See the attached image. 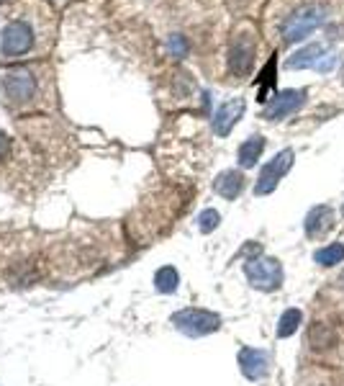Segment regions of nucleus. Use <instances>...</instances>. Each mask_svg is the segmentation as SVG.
I'll return each instance as SVG.
<instances>
[{
	"label": "nucleus",
	"mask_w": 344,
	"mask_h": 386,
	"mask_svg": "<svg viewBox=\"0 0 344 386\" xmlns=\"http://www.w3.org/2000/svg\"><path fill=\"white\" fill-rule=\"evenodd\" d=\"M324 23V8L321 6H304L298 8L296 14H290L283 23V39L288 44L293 41L306 39L309 34H314L318 26Z\"/></svg>",
	"instance_id": "f257e3e1"
},
{
	"label": "nucleus",
	"mask_w": 344,
	"mask_h": 386,
	"mask_svg": "<svg viewBox=\"0 0 344 386\" xmlns=\"http://www.w3.org/2000/svg\"><path fill=\"white\" fill-rule=\"evenodd\" d=\"M244 273L250 278V284L262 289V291H272L283 284V268L272 257H252L244 265Z\"/></svg>",
	"instance_id": "f03ea898"
},
{
	"label": "nucleus",
	"mask_w": 344,
	"mask_h": 386,
	"mask_svg": "<svg viewBox=\"0 0 344 386\" xmlns=\"http://www.w3.org/2000/svg\"><path fill=\"white\" fill-rule=\"evenodd\" d=\"M172 325L185 335H190V338H201V335L218 330L221 319H218V314L206 312V309H182L172 317Z\"/></svg>",
	"instance_id": "7ed1b4c3"
},
{
	"label": "nucleus",
	"mask_w": 344,
	"mask_h": 386,
	"mask_svg": "<svg viewBox=\"0 0 344 386\" xmlns=\"http://www.w3.org/2000/svg\"><path fill=\"white\" fill-rule=\"evenodd\" d=\"M334 65H337V55L329 52L324 44H309V47L298 49L296 55L285 62V68H290V70L314 68V70H318V73H331Z\"/></svg>",
	"instance_id": "20e7f679"
},
{
	"label": "nucleus",
	"mask_w": 344,
	"mask_h": 386,
	"mask_svg": "<svg viewBox=\"0 0 344 386\" xmlns=\"http://www.w3.org/2000/svg\"><path fill=\"white\" fill-rule=\"evenodd\" d=\"M31 44H34V31H31L26 21H11L3 28V34H0V52H3V57L26 55Z\"/></svg>",
	"instance_id": "39448f33"
},
{
	"label": "nucleus",
	"mask_w": 344,
	"mask_h": 386,
	"mask_svg": "<svg viewBox=\"0 0 344 386\" xmlns=\"http://www.w3.org/2000/svg\"><path fill=\"white\" fill-rule=\"evenodd\" d=\"M293 157H296L293 155V149H283V152H277L270 163L265 165L260 178H257V186H255L257 196H265V193H272V191H275L277 181H280V178L290 170V165H293Z\"/></svg>",
	"instance_id": "423d86ee"
},
{
	"label": "nucleus",
	"mask_w": 344,
	"mask_h": 386,
	"mask_svg": "<svg viewBox=\"0 0 344 386\" xmlns=\"http://www.w3.org/2000/svg\"><path fill=\"white\" fill-rule=\"evenodd\" d=\"M0 88H3V93H6V98L11 103H23L34 95L36 80L28 70H11L8 75H3Z\"/></svg>",
	"instance_id": "0eeeda50"
},
{
	"label": "nucleus",
	"mask_w": 344,
	"mask_h": 386,
	"mask_svg": "<svg viewBox=\"0 0 344 386\" xmlns=\"http://www.w3.org/2000/svg\"><path fill=\"white\" fill-rule=\"evenodd\" d=\"M306 101V90H296V88H288V90H280V93L272 98L262 111V119L267 122H277V119H285V116L296 114Z\"/></svg>",
	"instance_id": "6e6552de"
},
{
	"label": "nucleus",
	"mask_w": 344,
	"mask_h": 386,
	"mask_svg": "<svg viewBox=\"0 0 344 386\" xmlns=\"http://www.w3.org/2000/svg\"><path fill=\"white\" fill-rule=\"evenodd\" d=\"M255 68V41L250 36H236L229 52V70L239 77L250 75Z\"/></svg>",
	"instance_id": "1a4fd4ad"
},
{
	"label": "nucleus",
	"mask_w": 344,
	"mask_h": 386,
	"mask_svg": "<svg viewBox=\"0 0 344 386\" xmlns=\"http://www.w3.org/2000/svg\"><path fill=\"white\" fill-rule=\"evenodd\" d=\"M244 114V98H231V101L221 103L213 114V132L218 136H226L234 129V124L242 119Z\"/></svg>",
	"instance_id": "9d476101"
},
{
	"label": "nucleus",
	"mask_w": 344,
	"mask_h": 386,
	"mask_svg": "<svg viewBox=\"0 0 344 386\" xmlns=\"http://www.w3.org/2000/svg\"><path fill=\"white\" fill-rule=\"evenodd\" d=\"M239 366H242V373L247 376V379L257 381V379H262L265 373H267L270 360H267V355H265V353L252 350V348H244V350L239 353Z\"/></svg>",
	"instance_id": "9b49d317"
},
{
	"label": "nucleus",
	"mask_w": 344,
	"mask_h": 386,
	"mask_svg": "<svg viewBox=\"0 0 344 386\" xmlns=\"http://www.w3.org/2000/svg\"><path fill=\"white\" fill-rule=\"evenodd\" d=\"M242 188H244V176L239 170H223L221 176L216 178V183H213V191H216L218 196L229 198V201L239 196Z\"/></svg>",
	"instance_id": "f8f14e48"
},
{
	"label": "nucleus",
	"mask_w": 344,
	"mask_h": 386,
	"mask_svg": "<svg viewBox=\"0 0 344 386\" xmlns=\"http://www.w3.org/2000/svg\"><path fill=\"white\" fill-rule=\"evenodd\" d=\"M331 224H334V214H331L329 206H316L306 217V235L309 237H321L324 232L331 230Z\"/></svg>",
	"instance_id": "ddd939ff"
},
{
	"label": "nucleus",
	"mask_w": 344,
	"mask_h": 386,
	"mask_svg": "<svg viewBox=\"0 0 344 386\" xmlns=\"http://www.w3.org/2000/svg\"><path fill=\"white\" fill-rule=\"evenodd\" d=\"M262 149H265L262 136H250L247 142L239 144V152H236L239 165H242V168H255L257 160H260V155H262Z\"/></svg>",
	"instance_id": "4468645a"
},
{
	"label": "nucleus",
	"mask_w": 344,
	"mask_h": 386,
	"mask_svg": "<svg viewBox=\"0 0 344 386\" xmlns=\"http://www.w3.org/2000/svg\"><path fill=\"white\" fill-rule=\"evenodd\" d=\"M177 281H180V276H177V271L172 268V265H165V268H160V271L155 273L157 291H162V294H172V291H175Z\"/></svg>",
	"instance_id": "2eb2a0df"
},
{
	"label": "nucleus",
	"mask_w": 344,
	"mask_h": 386,
	"mask_svg": "<svg viewBox=\"0 0 344 386\" xmlns=\"http://www.w3.org/2000/svg\"><path fill=\"white\" fill-rule=\"evenodd\" d=\"M309 340L314 348H329L337 343V335H334V330H331L329 325H321V322H316V325L311 327L309 332Z\"/></svg>",
	"instance_id": "dca6fc26"
},
{
	"label": "nucleus",
	"mask_w": 344,
	"mask_h": 386,
	"mask_svg": "<svg viewBox=\"0 0 344 386\" xmlns=\"http://www.w3.org/2000/svg\"><path fill=\"white\" fill-rule=\"evenodd\" d=\"M316 260L321 265H337L344 260V245H329L324 250L316 252Z\"/></svg>",
	"instance_id": "f3484780"
},
{
	"label": "nucleus",
	"mask_w": 344,
	"mask_h": 386,
	"mask_svg": "<svg viewBox=\"0 0 344 386\" xmlns=\"http://www.w3.org/2000/svg\"><path fill=\"white\" fill-rule=\"evenodd\" d=\"M298 325H301V312H298V309H290V312H285L283 317H280L277 335H280V338H288V335H293V332H296Z\"/></svg>",
	"instance_id": "a211bd4d"
},
{
	"label": "nucleus",
	"mask_w": 344,
	"mask_h": 386,
	"mask_svg": "<svg viewBox=\"0 0 344 386\" xmlns=\"http://www.w3.org/2000/svg\"><path fill=\"white\" fill-rule=\"evenodd\" d=\"M218 222H221V217H218V211H213V209H206L201 217H198L201 232H213L218 227Z\"/></svg>",
	"instance_id": "6ab92c4d"
},
{
	"label": "nucleus",
	"mask_w": 344,
	"mask_h": 386,
	"mask_svg": "<svg viewBox=\"0 0 344 386\" xmlns=\"http://www.w3.org/2000/svg\"><path fill=\"white\" fill-rule=\"evenodd\" d=\"M170 52H172V57H185L188 55V41H185V36L175 34V36H170Z\"/></svg>",
	"instance_id": "aec40b11"
},
{
	"label": "nucleus",
	"mask_w": 344,
	"mask_h": 386,
	"mask_svg": "<svg viewBox=\"0 0 344 386\" xmlns=\"http://www.w3.org/2000/svg\"><path fill=\"white\" fill-rule=\"evenodd\" d=\"M272 73H275V57H272L270 62H267V68L262 70V85H260V101H262V95H265V88H270L272 82Z\"/></svg>",
	"instance_id": "412c9836"
},
{
	"label": "nucleus",
	"mask_w": 344,
	"mask_h": 386,
	"mask_svg": "<svg viewBox=\"0 0 344 386\" xmlns=\"http://www.w3.org/2000/svg\"><path fill=\"white\" fill-rule=\"evenodd\" d=\"M6 155H8V136L0 132V160H3Z\"/></svg>",
	"instance_id": "4be33fe9"
}]
</instances>
